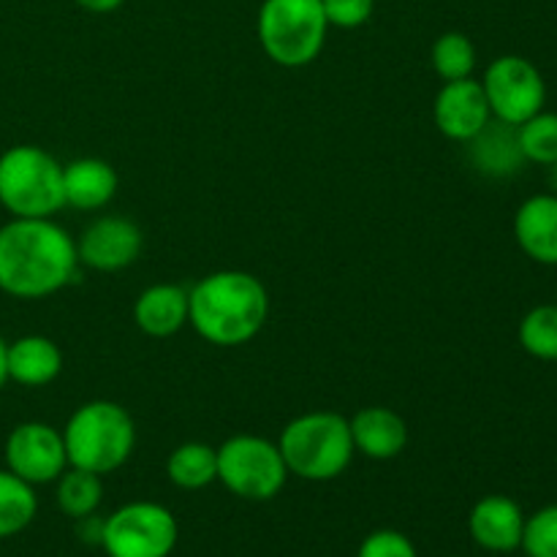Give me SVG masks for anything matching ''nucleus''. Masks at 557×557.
<instances>
[{
    "mask_svg": "<svg viewBox=\"0 0 557 557\" xmlns=\"http://www.w3.org/2000/svg\"><path fill=\"white\" fill-rule=\"evenodd\" d=\"M5 364H9V381L36 389V386H47L58 379L63 370V354L49 337L25 335L9 343Z\"/></svg>",
    "mask_w": 557,
    "mask_h": 557,
    "instance_id": "obj_19",
    "label": "nucleus"
},
{
    "mask_svg": "<svg viewBox=\"0 0 557 557\" xmlns=\"http://www.w3.org/2000/svg\"><path fill=\"white\" fill-rule=\"evenodd\" d=\"M354 449L370 460H395L408 446V424L397 411L384 406H370L348 419Z\"/></svg>",
    "mask_w": 557,
    "mask_h": 557,
    "instance_id": "obj_14",
    "label": "nucleus"
},
{
    "mask_svg": "<svg viewBox=\"0 0 557 557\" xmlns=\"http://www.w3.org/2000/svg\"><path fill=\"white\" fill-rule=\"evenodd\" d=\"M357 557H419L411 539L400 531H373L359 544Z\"/></svg>",
    "mask_w": 557,
    "mask_h": 557,
    "instance_id": "obj_27",
    "label": "nucleus"
},
{
    "mask_svg": "<svg viewBox=\"0 0 557 557\" xmlns=\"http://www.w3.org/2000/svg\"><path fill=\"white\" fill-rule=\"evenodd\" d=\"M58 498L60 511L71 520H85L96 515L103 500V482L98 473L82 471V468H65L58 479Z\"/></svg>",
    "mask_w": 557,
    "mask_h": 557,
    "instance_id": "obj_21",
    "label": "nucleus"
},
{
    "mask_svg": "<svg viewBox=\"0 0 557 557\" xmlns=\"http://www.w3.org/2000/svg\"><path fill=\"white\" fill-rule=\"evenodd\" d=\"M79 275L76 239L52 218H11L0 226V292L44 299Z\"/></svg>",
    "mask_w": 557,
    "mask_h": 557,
    "instance_id": "obj_1",
    "label": "nucleus"
},
{
    "mask_svg": "<svg viewBox=\"0 0 557 557\" xmlns=\"http://www.w3.org/2000/svg\"><path fill=\"white\" fill-rule=\"evenodd\" d=\"M326 30L330 22L321 0H264L256 16L261 49L283 69L313 63L324 49Z\"/></svg>",
    "mask_w": 557,
    "mask_h": 557,
    "instance_id": "obj_6",
    "label": "nucleus"
},
{
    "mask_svg": "<svg viewBox=\"0 0 557 557\" xmlns=\"http://www.w3.org/2000/svg\"><path fill=\"white\" fill-rule=\"evenodd\" d=\"M63 433L69 468L107 476L123 468L136 446V424L123 406L90 400L69 417Z\"/></svg>",
    "mask_w": 557,
    "mask_h": 557,
    "instance_id": "obj_3",
    "label": "nucleus"
},
{
    "mask_svg": "<svg viewBox=\"0 0 557 557\" xmlns=\"http://www.w3.org/2000/svg\"><path fill=\"white\" fill-rule=\"evenodd\" d=\"M74 3L90 14H109V11H117L125 0H74Z\"/></svg>",
    "mask_w": 557,
    "mask_h": 557,
    "instance_id": "obj_29",
    "label": "nucleus"
},
{
    "mask_svg": "<svg viewBox=\"0 0 557 557\" xmlns=\"http://www.w3.org/2000/svg\"><path fill=\"white\" fill-rule=\"evenodd\" d=\"M433 120L441 134L451 141H468L493 120L482 82L473 76L444 82L433 103Z\"/></svg>",
    "mask_w": 557,
    "mask_h": 557,
    "instance_id": "obj_12",
    "label": "nucleus"
},
{
    "mask_svg": "<svg viewBox=\"0 0 557 557\" xmlns=\"http://www.w3.org/2000/svg\"><path fill=\"white\" fill-rule=\"evenodd\" d=\"M36 511L38 498L33 484L22 482L9 468L0 471V539H11L25 531L36 520Z\"/></svg>",
    "mask_w": 557,
    "mask_h": 557,
    "instance_id": "obj_22",
    "label": "nucleus"
},
{
    "mask_svg": "<svg viewBox=\"0 0 557 557\" xmlns=\"http://www.w3.org/2000/svg\"><path fill=\"white\" fill-rule=\"evenodd\" d=\"M270 315L264 283L243 270L205 275L188 292V324L218 348H237L253 341Z\"/></svg>",
    "mask_w": 557,
    "mask_h": 557,
    "instance_id": "obj_2",
    "label": "nucleus"
},
{
    "mask_svg": "<svg viewBox=\"0 0 557 557\" xmlns=\"http://www.w3.org/2000/svg\"><path fill=\"white\" fill-rule=\"evenodd\" d=\"M166 476L180 490H205L218 479V449L201 441L180 444L166 460Z\"/></svg>",
    "mask_w": 557,
    "mask_h": 557,
    "instance_id": "obj_20",
    "label": "nucleus"
},
{
    "mask_svg": "<svg viewBox=\"0 0 557 557\" xmlns=\"http://www.w3.org/2000/svg\"><path fill=\"white\" fill-rule=\"evenodd\" d=\"M277 449L288 473L305 482H332L343 476L357 455L351 424L335 411H310L292 419L283 428Z\"/></svg>",
    "mask_w": 557,
    "mask_h": 557,
    "instance_id": "obj_4",
    "label": "nucleus"
},
{
    "mask_svg": "<svg viewBox=\"0 0 557 557\" xmlns=\"http://www.w3.org/2000/svg\"><path fill=\"white\" fill-rule=\"evenodd\" d=\"M277 444L261 435H234L218 446V482L243 500H272L288 482Z\"/></svg>",
    "mask_w": 557,
    "mask_h": 557,
    "instance_id": "obj_7",
    "label": "nucleus"
},
{
    "mask_svg": "<svg viewBox=\"0 0 557 557\" xmlns=\"http://www.w3.org/2000/svg\"><path fill=\"white\" fill-rule=\"evenodd\" d=\"M520 346L531 357L557 362V305H539L520 321Z\"/></svg>",
    "mask_w": 557,
    "mask_h": 557,
    "instance_id": "obj_24",
    "label": "nucleus"
},
{
    "mask_svg": "<svg viewBox=\"0 0 557 557\" xmlns=\"http://www.w3.org/2000/svg\"><path fill=\"white\" fill-rule=\"evenodd\" d=\"M330 27L354 30L373 16L375 0H321Z\"/></svg>",
    "mask_w": 557,
    "mask_h": 557,
    "instance_id": "obj_28",
    "label": "nucleus"
},
{
    "mask_svg": "<svg viewBox=\"0 0 557 557\" xmlns=\"http://www.w3.org/2000/svg\"><path fill=\"white\" fill-rule=\"evenodd\" d=\"M517 245L528 259L557 267V196L539 194L522 201L515 215Z\"/></svg>",
    "mask_w": 557,
    "mask_h": 557,
    "instance_id": "obj_15",
    "label": "nucleus"
},
{
    "mask_svg": "<svg viewBox=\"0 0 557 557\" xmlns=\"http://www.w3.org/2000/svg\"><path fill=\"white\" fill-rule=\"evenodd\" d=\"M466 145L476 172L487 174V177H511L525 163L520 136H517V125L504 123V120L493 117Z\"/></svg>",
    "mask_w": 557,
    "mask_h": 557,
    "instance_id": "obj_17",
    "label": "nucleus"
},
{
    "mask_svg": "<svg viewBox=\"0 0 557 557\" xmlns=\"http://www.w3.org/2000/svg\"><path fill=\"white\" fill-rule=\"evenodd\" d=\"M134 321L150 337L177 335L188 324V288L177 283H156L145 288L134 305Z\"/></svg>",
    "mask_w": 557,
    "mask_h": 557,
    "instance_id": "obj_18",
    "label": "nucleus"
},
{
    "mask_svg": "<svg viewBox=\"0 0 557 557\" xmlns=\"http://www.w3.org/2000/svg\"><path fill=\"white\" fill-rule=\"evenodd\" d=\"M0 205L11 218H54L65 207L63 166L36 145H16L0 156Z\"/></svg>",
    "mask_w": 557,
    "mask_h": 557,
    "instance_id": "obj_5",
    "label": "nucleus"
},
{
    "mask_svg": "<svg viewBox=\"0 0 557 557\" xmlns=\"http://www.w3.org/2000/svg\"><path fill=\"white\" fill-rule=\"evenodd\" d=\"M430 63L444 82L468 79L476 69V47L466 33H444L430 49Z\"/></svg>",
    "mask_w": 557,
    "mask_h": 557,
    "instance_id": "obj_23",
    "label": "nucleus"
},
{
    "mask_svg": "<svg viewBox=\"0 0 557 557\" xmlns=\"http://www.w3.org/2000/svg\"><path fill=\"white\" fill-rule=\"evenodd\" d=\"M141 228L131 218H96L76 239L79 264L96 272H120L134 264L141 253Z\"/></svg>",
    "mask_w": 557,
    "mask_h": 557,
    "instance_id": "obj_11",
    "label": "nucleus"
},
{
    "mask_svg": "<svg viewBox=\"0 0 557 557\" xmlns=\"http://www.w3.org/2000/svg\"><path fill=\"white\" fill-rule=\"evenodd\" d=\"M520 147L525 161L553 166L557 161V114L555 112H536L525 123L517 125Z\"/></svg>",
    "mask_w": 557,
    "mask_h": 557,
    "instance_id": "obj_25",
    "label": "nucleus"
},
{
    "mask_svg": "<svg viewBox=\"0 0 557 557\" xmlns=\"http://www.w3.org/2000/svg\"><path fill=\"white\" fill-rule=\"evenodd\" d=\"M482 87L493 117L509 125L525 123L528 117L542 112L547 101L542 71L520 54H504L493 60L484 71Z\"/></svg>",
    "mask_w": 557,
    "mask_h": 557,
    "instance_id": "obj_9",
    "label": "nucleus"
},
{
    "mask_svg": "<svg viewBox=\"0 0 557 557\" xmlns=\"http://www.w3.org/2000/svg\"><path fill=\"white\" fill-rule=\"evenodd\" d=\"M5 351H9V343L0 337V389H3L5 381H9V364H5Z\"/></svg>",
    "mask_w": 557,
    "mask_h": 557,
    "instance_id": "obj_30",
    "label": "nucleus"
},
{
    "mask_svg": "<svg viewBox=\"0 0 557 557\" xmlns=\"http://www.w3.org/2000/svg\"><path fill=\"white\" fill-rule=\"evenodd\" d=\"M177 539V520L166 506L134 500L103 520L101 547L109 557H169Z\"/></svg>",
    "mask_w": 557,
    "mask_h": 557,
    "instance_id": "obj_8",
    "label": "nucleus"
},
{
    "mask_svg": "<svg viewBox=\"0 0 557 557\" xmlns=\"http://www.w3.org/2000/svg\"><path fill=\"white\" fill-rule=\"evenodd\" d=\"M468 531H471L473 542L487 553L509 555L522 547L525 515L509 495H487L471 509Z\"/></svg>",
    "mask_w": 557,
    "mask_h": 557,
    "instance_id": "obj_13",
    "label": "nucleus"
},
{
    "mask_svg": "<svg viewBox=\"0 0 557 557\" xmlns=\"http://www.w3.org/2000/svg\"><path fill=\"white\" fill-rule=\"evenodd\" d=\"M525 557H557V504L544 506L525 520L522 531Z\"/></svg>",
    "mask_w": 557,
    "mask_h": 557,
    "instance_id": "obj_26",
    "label": "nucleus"
},
{
    "mask_svg": "<svg viewBox=\"0 0 557 557\" xmlns=\"http://www.w3.org/2000/svg\"><path fill=\"white\" fill-rule=\"evenodd\" d=\"M549 183H553V190L557 196V161L553 163V166H549Z\"/></svg>",
    "mask_w": 557,
    "mask_h": 557,
    "instance_id": "obj_31",
    "label": "nucleus"
},
{
    "mask_svg": "<svg viewBox=\"0 0 557 557\" xmlns=\"http://www.w3.org/2000/svg\"><path fill=\"white\" fill-rule=\"evenodd\" d=\"M120 177L112 163L101 158H76L63 166L65 207L74 210H101L117 194Z\"/></svg>",
    "mask_w": 557,
    "mask_h": 557,
    "instance_id": "obj_16",
    "label": "nucleus"
},
{
    "mask_svg": "<svg viewBox=\"0 0 557 557\" xmlns=\"http://www.w3.org/2000/svg\"><path fill=\"white\" fill-rule=\"evenodd\" d=\"M5 468L27 484H52L69 468L63 433L47 422H22L5 438Z\"/></svg>",
    "mask_w": 557,
    "mask_h": 557,
    "instance_id": "obj_10",
    "label": "nucleus"
}]
</instances>
